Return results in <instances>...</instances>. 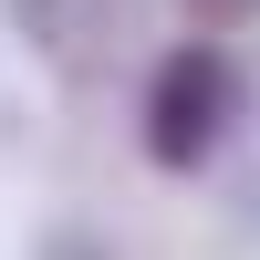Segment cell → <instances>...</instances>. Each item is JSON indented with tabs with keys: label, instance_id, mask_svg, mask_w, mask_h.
I'll return each mask as SVG.
<instances>
[{
	"label": "cell",
	"instance_id": "1",
	"mask_svg": "<svg viewBox=\"0 0 260 260\" xmlns=\"http://www.w3.org/2000/svg\"><path fill=\"white\" fill-rule=\"evenodd\" d=\"M250 125V62L219 42H167L136 83V146L156 177H198L229 156V136Z\"/></svg>",
	"mask_w": 260,
	"mask_h": 260
},
{
	"label": "cell",
	"instance_id": "2",
	"mask_svg": "<svg viewBox=\"0 0 260 260\" xmlns=\"http://www.w3.org/2000/svg\"><path fill=\"white\" fill-rule=\"evenodd\" d=\"M0 21L21 31V52H42L52 73L104 83L146 31V0H0Z\"/></svg>",
	"mask_w": 260,
	"mask_h": 260
},
{
	"label": "cell",
	"instance_id": "3",
	"mask_svg": "<svg viewBox=\"0 0 260 260\" xmlns=\"http://www.w3.org/2000/svg\"><path fill=\"white\" fill-rule=\"evenodd\" d=\"M177 11L198 21L208 42H219V31H250V21H260V0H177Z\"/></svg>",
	"mask_w": 260,
	"mask_h": 260
},
{
	"label": "cell",
	"instance_id": "4",
	"mask_svg": "<svg viewBox=\"0 0 260 260\" xmlns=\"http://www.w3.org/2000/svg\"><path fill=\"white\" fill-rule=\"evenodd\" d=\"M31 260H104V240H94V229H42Z\"/></svg>",
	"mask_w": 260,
	"mask_h": 260
},
{
	"label": "cell",
	"instance_id": "5",
	"mask_svg": "<svg viewBox=\"0 0 260 260\" xmlns=\"http://www.w3.org/2000/svg\"><path fill=\"white\" fill-rule=\"evenodd\" d=\"M0 136H21V104H11V94H0Z\"/></svg>",
	"mask_w": 260,
	"mask_h": 260
}]
</instances>
